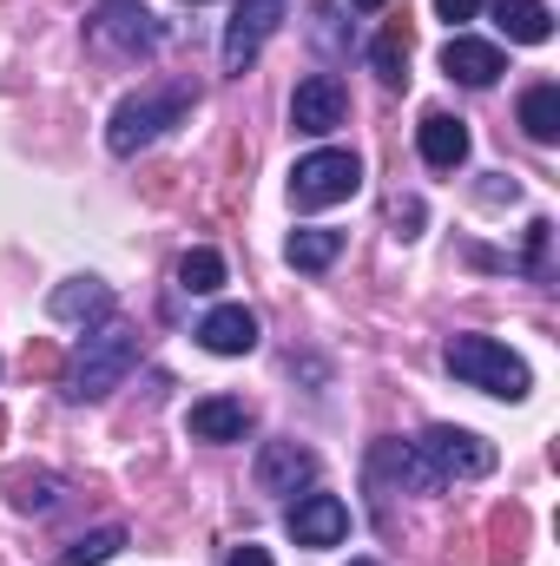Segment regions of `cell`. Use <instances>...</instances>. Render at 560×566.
Wrapping results in <instances>:
<instances>
[{
  "label": "cell",
  "mask_w": 560,
  "mask_h": 566,
  "mask_svg": "<svg viewBox=\"0 0 560 566\" xmlns=\"http://www.w3.org/2000/svg\"><path fill=\"white\" fill-rule=\"evenodd\" d=\"M191 86L185 80H172V86H145V93H133V99H120L113 106V119H106V145L120 151V158H133V151H145L152 139H165L185 113H191Z\"/></svg>",
  "instance_id": "1"
},
{
  "label": "cell",
  "mask_w": 560,
  "mask_h": 566,
  "mask_svg": "<svg viewBox=\"0 0 560 566\" xmlns=\"http://www.w3.org/2000/svg\"><path fill=\"white\" fill-rule=\"evenodd\" d=\"M448 376L481 389V396H501V402H521L535 389L528 363L508 343H495V336H448Z\"/></svg>",
  "instance_id": "2"
},
{
  "label": "cell",
  "mask_w": 560,
  "mask_h": 566,
  "mask_svg": "<svg viewBox=\"0 0 560 566\" xmlns=\"http://www.w3.org/2000/svg\"><path fill=\"white\" fill-rule=\"evenodd\" d=\"M133 363H139V329L113 323V329H100V336H86V343L73 349L66 396H73V402H100V396H113V389L133 376Z\"/></svg>",
  "instance_id": "3"
},
{
  "label": "cell",
  "mask_w": 560,
  "mask_h": 566,
  "mask_svg": "<svg viewBox=\"0 0 560 566\" xmlns=\"http://www.w3.org/2000/svg\"><path fill=\"white\" fill-rule=\"evenodd\" d=\"M356 185H363V158L343 145H317L290 165V205L297 211H330V205L356 198Z\"/></svg>",
  "instance_id": "4"
},
{
  "label": "cell",
  "mask_w": 560,
  "mask_h": 566,
  "mask_svg": "<svg viewBox=\"0 0 560 566\" xmlns=\"http://www.w3.org/2000/svg\"><path fill=\"white\" fill-rule=\"evenodd\" d=\"M422 468L435 474V488H448V481H481L488 468H495V448L481 441V434H468V428H448L435 422L428 434L416 441Z\"/></svg>",
  "instance_id": "5"
},
{
  "label": "cell",
  "mask_w": 560,
  "mask_h": 566,
  "mask_svg": "<svg viewBox=\"0 0 560 566\" xmlns=\"http://www.w3.org/2000/svg\"><path fill=\"white\" fill-rule=\"evenodd\" d=\"M86 27H93V40H100L106 53H120V60H139V53L158 46V20L145 13L139 0H100Z\"/></svg>",
  "instance_id": "6"
},
{
  "label": "cell",
  "mask_w": 560,
  "mask_h": 566,
  "mask_svg": "<svg viewBox=\"0 0 560 566\" xmlns=\"http://www.w3.org/2000/svg\"><path fill=\"white\" fill-rule=\"evenodd\" d=\"M343 113H350V93H343L336 73H310V80H297V93H290V126H297V133L330 139V133L343 126Z\"/></svg>",
  "instance_id": "7"
},
{
  "label": "cell",
  "mask_w": 560,
  "mask_h": 566,
  "mask_svg": "<svg viewBox=\"0 0 560 566\" xmlns=\"http://www.w3.org/2000/svg\"><path fill=\"white\" fill-rule=\"evenodd\" d=\"M283 7L290 0H238V13H231V27H225V73H245L258 53H265V40L278 33V20H283Z\"/></svg>",
  "instance_id": "8"
},
{
  "label": "cell",
  "mask_w": 560,
  "mask_h": 566,
  "mask_svg": "<svg viewBox=\"0 0 560 566\" xmlns=\"http://www.w3.org/2000/svg\"><path fill=\"white\" fill-rule=\"evenodd\" d=\"M283 527H290L297 547H336V541L350 534V507H343L336 494H303V501H290Z\"/></svg>",
  "instance_id": "9"
},
{
  "label": "cell",
  "mask_w": 560,
  "mask_h": 566,
  "mask_svg": "<svg viewBox=\"0 0 560 566\" xmlns=\"http://www.w3.org/2000/svg\"><path fill=\"white\" fill-rule=\"evenodd\" d=\"M442 73H448L455 86H495V80L508 73V60H501V46H495V40L448 33V46H442Z\"/></svg>",
  "instance_id": "10"
},
{
  "label": "cell",
  "mask_w": 560,
  "mask_h": 566,
  "mask_svg": "<svg viewBox=\"0 0 560 566\" xmlns=\"http://www.w3.org/2000/svg\"><path fill=\"white\" fill-rule=\"evenodd\" d=\"M310 474H317L310 448H297V441H265V448H258V488H265V494L290 501L297 488H310Z\"/></svg>",
  "instance_id": "11"
},
{
  "label": "cell",
  "mask_w": 560,
  "mask_h": 566,
  "mask_svg": "<svg viewBox=\"0 0 560 566\" xmlns=\"http://www.w3.org/2000/svg\"><path fill=\"white\" fill-rule=\"evenodd\" d=\"M46 310H53V323H106L113 316V283L100 277H66L53 283V296H46Z\"/></svg>",
  "instance_id": "12"
},
{
  "label": "cell",
  "mask_w": 560,
  "mask_h": 566,
  "mask_svg": "<svg viewBox=\"0 0 560 566\" xmlns=\"http://www.w3.org/2000/svg\"><path fill=\"white\" fill-rule=\"evenodd\" d=\"M198 343H205L211 356H251V349H258V316H251L245 303H218V310L198 323Z\"/></svg>",
  "instance_id": "13"
},
{
  "label": "cell",
  "mask_w": 560,
  "mask_h": 566,
  "mask_svg": "<svg viewBox=\"0 0 560 566\" xmlns=\"http://www.w3.org/2000/svg\"><path fill=\"white\" fill-rule=\"evenodd\" d=\"M191 441H245V428H251V409L238 402V396H205V402H191Z\"/></svg>",
  "instance_id": "14"
},
{
  "label": "cell",
  "mask_w": 560,
  "mask_h": 566,
  "mask_svg": "<svg viewBox=\"0 0 560 566\" xmlns=\"http://www.w3.org/2000/svg\"><path fill=\"white\" fill-rule=\"evenodd\" d=\"M416 145H422V165H428V171H455V165L468 158V126L448 119V113H428L416 126Z\"/></svg>",
  "instance_id": "15"
},
{
  "label": "cell",
  "mask_w": 560,
  "mask_h": 566,
  "mask_svg": "<svg viewBox=\"0 0 560 566\" xmlns=\"http://www.w3.org/2000/svg\"><path fill=\"white\" fill-rule=\"evenodd\" d=\"M370 474H376V481H396V488H416V494H435V474L422 468L416 441H376Z\"/></svg>",
  "instance_id": "16"
},
{
  "label": "cell",
  "mask_w": 560,
  "mask_h": 566,
  "mask_svg": "<svg viewBox=\"0 0 560 566\" xmlns=\"http://www.w3.org/2000/svg\"><path fill=\"white\" fill-rule=\"evenodd\" d=\"M488 7H495V27L508 40H521V46H541L554 33V7L548 0H488Z\"/></svg>",
  "instance_id": "17"
},
{
  "label": "cell",
  "mask_w": 560,
  "mask_h": 566,
  "mask_svg": "<svg viewBox=\"0 0 560 566\" xmlns=\"http://www.w3.org/2000/svg\"><path fill=\"white\" fill-rule=\"evenodd\" d=\"M283 258L297 264V271H330L336 258H343V231H330V224H303V231H290V244H283Z\"/></svg>",
  "instance_id": "18"
},
{
  "label": "cell",
  "mask_w": 560,
  "mask_h": 566,
  "mask_svg": "<svg viewBox=\"0 0 560 566\" xmlns=\"http://www.w3.org/2000/svg\"><path fill=\"white\" fill-rule=\"evenodd\" d=\"M521 133L535 145H554L560 139V86L554 80H541V86H528L521 93Z\"/></svg>",
  "instance_id": "19"
},
{
  "label": "cell",
  "mask_w": 560,
  "mask_h": 566,
  "mask_svg": "<svg viewBox=\"0 0 560 566\" xmlns=\"http://www.w3.org/2000/svg\"><path fill=\"white\" fill-rule=\"evenodd\" d=\"M370 66H376V80H383V86H403V80H409V33H403V20H390V27L376 33Z\"/></svg>",
  "instance_id": "20"
},
{
  "label": "cell",
  "mask_w": 560,
  "mask_h": 566,
  "mask_svg": "<svg viewBox=\"0 0 560 566\" xmlns=\"http://www.w3.org/2000/svg\"><path fill=\"white\" fill-rule=\"evenodd\" d=\"M178 290H191V296H211V290H225V258L218 251H185V264H178Z\"/></svg>",
  "instance_id": "21"
},
{
  "label": "cell",
  "mask_w": 560,
  "mask_h": 566,
  "mask_svg": "<svg viewBox=\"0 0 560 566\" xmlns=\"http://www.w3.org/2000/svg\"><path fill=\"white\" fill-rule=\"evenodd\" d=\"M120 547H126V527H93V534H80L60 560H66V566H106Z\"/></svg>",
  "instance_id": "22"
},
{
  "label": "cell",
  "mask_w": 560,
  "mask_h": 566,
  "mask_svg": "<svg viewBox=\"0 0 560 566\" xmlns=\"http://www.w3.org/2000/svg\"><path fill=\"white\" fill-rule=\"evenodd\" d=\"M7 488H13V507H20V514H46V507L60 501V481H53V474H13Z\"/></svg>",
  "instance_id": "23"
},
{
  "label": "cell",
  "mask_w": 560,
  "mask_h": 566,
  "mask_svg": "<svg viewBox=\"0 0 560 566\" xmlns=\"http://www.w3.org/2000/svg\"><path fill=\"white\" fill-rule=\"evenodd\" d=\"M435 13H442L448 27H462V20H475V13H481V0H435Z\"/></svg>",
  "instance_id": "24"
},
{
  "label": "cell",
  "mask_w": 560,
  "mask_h": 566,
  "mask_svg": "<svg viewBox=\"0 0 560 566\" xmlns=\"http://www.w3.org/2000/svg\"><path fill=\"white\" fill-rule=\"evenodd\" d=\"M225 566H271V554H265L258 541H245V547H231V560Z\"/></svg>",
  "instance_id": "25"
},
{
  "label": "cell",
  "mask_w": 560,
  "mask_h": 566,
  "mask_svg": "<svg viewBox=\"0 0 560 566\" xmlns=\"http://www.w3.org/2000/svg\"><path fill=\"white\" fill-rule=\"evenodd\" d=\"M350 7H363V13H376V7H390V0H350Z\"/></svg>",
  "instance_id": "26"
}]
</instances>
